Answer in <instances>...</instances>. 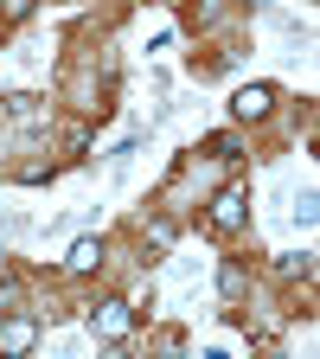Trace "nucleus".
<instances>
[{
  "instance_id": "39448f33",
  "label": "nucleus",
  "mask_w": 320,
  "mask_h": 359,
  "mask_svg": "<svg viewBox=\"0 0 320 359\" xmlns=\"http://www.w3.org/2000/svg\"><path fill=\"white\" fill-rule=\"evenodd\" d=\"M32 340H39V327L26 321V314H20V321H7V327H0V346H7V353H32Z\"/></svg>"
},
{
  "instance_id": "7ed1b4c3",
  "label": "nucleus",
  "mask_w": 320,
  "mask_h": 359,
  "mask_svg": "<svg viewBox=\"0 0 320 359\" xmlns=\"http://www.w3.org/2000/svg\"><path fill=\"white\" fill-rule=\"evenodd\" d=\"M269 109H276V90H269V83H244L237 97H231V116L237 122H263Z\"/></svg>"
},
{
  "instance_id": "9b49d317",
  "label": "nucleus",
  "mask_w": 320,
  "mask_h": 359,
  "mask_svg": "<svg viewBox=\"0 0 320 359\" xmlns=\"http://www.w3.org/2000/svg\"><path fill=\"white\" fill-rule=\"evenodd\" d=\"M32 7H39V0H7V20H13V26H20V20H26V13H32Z\"/></svg>"
},
{
  "instance_id": "1a4fd4ad",
  "label": "nucleus",
  "mask_w": 320,
  "mask_h": 359,
  "mask_svg": "<svg viewBox=\"0 0 320 359\" xmlns=\"http://www.w3.org/2000/svg\"><path fill=\"white\" fill-rule=\"evenodd\" d=\"M13 308H20V283H13V276H0V314H13Z\"/></svg>"
},
{
  "instance_id": "20e7f679",
  "label": "nucleus",
  "mask_w": 320,
  "mask_h": 359,
  "mask_svg": "<svg viewBox=\"0 0 320 359\" xmlns=\"http://www.w3.org/2000/svg\"><path fill=\"white\" fill-rule=\"evenodd\" d=\"M97 263H103V238H77V244H71V257H64L71 276H90Z\"/></svg>"
},
{
  "instance_id": "9d476101",
  "label": "nucleus",
  "mask_w": 320,
  "mask_h": 359,
  "mask_svg": "<svg viewBox=\"0 0 320 359\" xmlns=\"http://www.w3.org/2000/svg\"><path fill=\"white\" fill-rule=\"evenodd\" d=\"M282 276H314V257L301 250V257H282Z\"/></svg>"
},
{
  "instance_id": "423d86ee",
  "label": "nucleus",
  "mask_w": 320,
  "mask_h": 359,
  "mask_svg": "<svg viewBox=\"0 0 320 359\" xmlns=\"http://www.w3.org/2000/svg\"><path fill=\"white\" fill-rule=\"evenodd\" d=\"M0 109H7L13 122H32V116H39V97H32V90H13V97L0 103Z\"/></svg>"
},
{
  "instance_id": "6e6552de",
  "label": "nucleus",
  "mask_w": 320,
  "mask_h": 359,
  "mask_svg": "<svg viewBox=\"0 0 320 359\" xmlns=\"http://www.w3.org/2000/svg\"><path fill=\"white\" fill-rule=\"evenodd\" d=\"M244 289H250L244 269H224V276H218V295H224V302H244Z\"/></svg>"
},
{
  "instance_id": "f257e3e1",
  "label": "nucleus",
  "mask_w": 320,
  "mask_h": 359,
  "mask_svg": "<svg viewBox=\"0 0 320 359\" xmlns=\"http://www.w3.org/2000/svg\"><path fill=\"white\" fill-rule=\"evenodd\" d=\"M128 327H134V302H97V308H90V334L122 340Z\"/></svg>"
},
{
  "instance_id": "f8f14e48",
  "label": "nucleus",
  "mask_w": 320,
  "mask_h": 359,
  "mask_svg": "<svg viewBox=\"0 0 320 359\" xmlns=\"http://www.w3.org/2000/svg\"><path fill=\"white\" fill-rule=\"evenodd\" d=\"M250 7H263V0H250Z\"/></svg>"
},
{
  "instance_id": "0eeeda50",
  "label": "nucleus",
  "mask_w": 320,
  "mask_h": 359,
  "mask_svg": "<svg viewBox=\"0 0 320 359\" xmlns=\"http://www.w3.org/2000/svg\"><path fill=\"white\" fill-rule=\"evenodd\" d=\"M205 154L211 161H237V135H205Z\"/></svg>"
},
{
  "instance_id": "f03ea898",
  "label": "nucleus",
  "mask_w": 320,
  "mask_h": 359,
  "mask_svg": "<svg viewBox=\"0 0 320 359\" xmlns=\"http://www.w3.org/2000/svg\"><path fill=\"white\" fill-rule=\"evenodd\" d=\"M244 218H250V193H244V187H224V193L211 199V231H237Z\"/></svg>"
}]
</instances>
